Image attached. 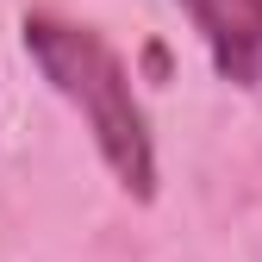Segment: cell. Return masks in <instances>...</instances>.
Returning a JSON list of instances; mask_svg holds the SVG:
<instances>
[{"label":"cell","instance_id":"obj_2","mask_svg":"<svg viewBox=\"0 0 262 262\" xmlns=\"http://www.w3.org/2000/svg\"><path fill=\"white\" fill-rule=\"evenodd\" d=\"M181 13L193 19L212 69L244 94H262V0H181Z\"/></svg>","mask_w":262,"mask_h":262},{"label":"cell","instance_id":"obj_1","mask_svg":"<svg viewBox=\"0 0 262 262\" xmlns=\"http://www.w3.org/2000/svg\"><path fill=\"white\" fill-rule=\"evenodd\" d=\"M19 38H25V56L38 62V75L88 119V138L100 150V162L113 169V181L131 200H150L156 193V144H150V119L131 94L119 50L94 25L56 19V13H25Z\"/></svg>","mask_w":262,"mask_h":262}]
</instances>
